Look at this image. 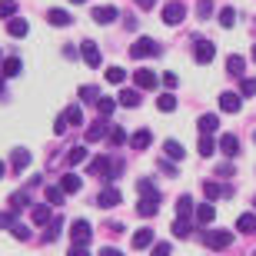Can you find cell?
<instances>
[{
  "label": "cell",
  "mask_w": 256,
  "mask_h": 256,
  "mask_svg": "<svg viewBox=\"0 0 256 256\" xmlns=\"http://www.w3.org/2000/svg\"><path fill=\"white\" fill-rule=\"evenodd\" d=\"M136 193H140V196H153V193H156V186H153L150 180H140V183H136Z\"/></svg>",
  "instance_id": "obj_43"
},
{
  "label": "cell",
  "mask_w": 256,
  "mask_h": 256,
  "mask_svg": "<svg viewBox=\"0 0 256 256\" xmlns=\"http://www.w3.org/2000/svg\"><path fill=\"white\" fill-rule=\"evenodd\" d=\"M80 57L86 60V66H100V47H96L94 40H84V44H80Z\"/></svg>",
  "instance_id": "obj_9"
},
{
  "label": "cell",
  "mask_w": 256,
  "mask_h": 256,
  "mask_svg": "<svg viewBox=\"0 0 256 256\" xmlns=\"http://www.w3.org/2000/svg\"><path fill=\"white\" fill-rule=\"evenodd\" d=\"M0 57H4V54H0Z\"/></svg>",
  "instance_id": "obj_63"
},
{
  "label": "cell",
  "mask_w": 256,
  "mask_h": 256,
  "mask_svg": "<svg viewBox=\"0 0 256 256\" xmlns=\"http://www.w3.org/2000/svg\"><path fill=\"white\" fill-rule=\"evenodd\" d=\"M183 17H186V7H183L180 0H173V4L163 7V24H166V27H176Z\"/></svg>",
  "instance_id": "obj_3"
},
{
  "label": "cell",
  "mask_w": 256,
  "mask_h": 256,
  "mask_svg": "<svg viewBox=\"0 0 256 256\" xmlns=\"http://www.w3.org/2000/svg\"><path fill=\"white\" fill-rule=\"evenodd\" d=\"M236 230L240 233H256V213H243L236 220Z\"/></svg>",
  "instance_id": "obj_26"
},
{
  "label": "cell",
  "mask_w": 256,
  "mask_h": 256,
  "mask_svg": "<svg viewBox=\"0 0 256 256\" xmlns=\"http://www.w3.org/2000/svg\"><path fill=\"white\" fill-rule=\"evenodd\" d=\"M14 14H17V0H0V17L14 20Z\"/></svg>",
  "instance_id": "obj_39"
},
{
  "label": "cell",
  "mask_w": 256,
  "mask_h": 256,
  "mask_svg": "<svg viewBox=\"0 0 256 256\" xmlns=\"http://www.w3.org/2000/svg\"><path fill=\"white\" fill-rule=\"evenodd\" d=\"M256 94V76H243V96H253Z\"/></svg>",
  "instance_id": "obj_49"
},
{
  "label": "cell",
  "mask_w": 256,
  "mask_h": 256,
  "mask_svg": "<svg viewBox=\"0 0 256 256\" xmlns=\"http://www.w3.org/2000/svg\"><path fill=\"white\" fill-rule=\"evenodd\" d=\"M203 193H206V200H220V196H226L230 186H220V183H206L203 186Z\"/></svg>",
  "instance_id": "obj_29"
},
{
  "label": "cell",
  "mask_w": 256,
  "mask_h": 256,
  "mask_svg": "<svg viewBox=\"0 0 256 256\" xmlns=\"http://www.w3.org/2000/svg\"><path fill=\"white\" fill-rule=\"evenodd\" d=\"M64 124H66V126H80V124H84V110H80L76 104H70V106L64 110Z\"/></svg>",
  "instance_id": "obj_19"
},
{
  "label": "cell",
  "mask_w": 256,
  "mask_h": 256,
  "mask_svg": "<svg viewBox=\"0 0 256 256\" xmlns=\"http://www.w3.org/2000/svg\"><path fill=\"white\" fill-rule=\"evenodd\" d=\"M100 256H124V253H120L116 246H104V250H100Z\"/></svg>",
  "instance_id": "obj_52"
},
{
  "label": "cell",
  "mask_w": 256,
  "mask_h": 256,
  "mask_svg": "<svg viewBox=\"0 0 256 256\" xmlns=\"http://www.w3.org/2000/svg\"><path fill=\"white\" fill-rule=\"evenodd\" d=\"M196 126H200V133H203V136H210V133L220 130V116H216V114H203Z\"/></svg>",
  "instance_id": "obj_14"
},
{
  "label": "cell",
  "mask_w": 256,
  "mask_h": 256,
  "mask_svg": "<svg viewBox=\"0 0 256 256\" xmlns=\"http://www.w3.org/2000/svg\"><path fill=\"white\" fill-rule=\"evenodd\" d=\"M10 203H14L10 210H24V206H27V193H24V190H20V193H14V196H10Z\"/></svg>",
  "instance_id": "obj_45"
},
{
  "label": "cell",
  "mask_w": 256,
  "mask_h": 256,
  "mask_svg": "<svg viewBox=\"0 0 256 256\" xmlns=\"http://www.w3.org/2000/svg\"><path fill=\"white\" fill-rule=\"evenodd\" d=\"M10 233H14L17 240H30V230L24 226V223H14V226H10Z\"/></svg>",
  "instance_id": "obj_47"
},
{
  "label": "cell",
  "mask_w": 256,
  "mask_h": 256,
  "mask_svg": "<svg viewBox=\"0 0 256 256\" xmlns=\"http://www.w3.org/2000/svg\"><path fill=\"white\" fill-rule=\"evenodd\" d=\"M86 160V146H70V153H66V163L70 166H76V163Z\"/></svg>",
  "instance_id": "obj_33"
},
{
  "label": "cell",
  "mask_w": 256,
  "mask_h": 256,
  "mask_svg": "<svg viewBox=\"0 0 256 256\" xmlns=\"http://www.w3.org/2000/svg\"><path fill=\"white\" fill-rule=\"evenodd\" d=\"M27 30H30V24H27V20H24V17H14V20H7V34H10V37H27Z\"/></svg>",
  "instance_id": "obj_15"
},
{
  "label": "cell",
  "mask_w": 256,
  "mask_h": 256,
  "mask_svg": "<svg viewBox=\"0 0 256 256\" xmlns=\"http://www.w3.org/2000/svg\"><path fill=\"white\" fill-rule=\"evenodd\" d=\"M70 4H84V0H70Z\"/></svg>",
  "instance_id": "obj_60"
},
{
  "label": "cell",
  "mask_w": 256,
  "mask_h": 256,
  "mask_svg": "<svg viewBox=\"0 0 256 256\" xmlns=\"http://www.w3.org/2000/svg\"><path fill=\"white\" fill-rule=\"evenodd\" d=\"M220 150L226 153V156H236L240 153V140L233 136V133H223V136H220Z\"/></svg>",
  "instance_id": "obj_18"
},
{
  "label": "cell",
  "mask_w": 256,
  "mask_h": 256,
  "mask_svg": "<svg viewBox=\"0 0 256 256\" xmlns=\"http://www.w3.org/2000/svg\"><path fill=\"white\" fill-rule=\"evenodd\" d=\"M150 143H153V133H150V130H136V133L130 136V146H133V150H146Z\"/></svg>",
  "instance_id": "obj_20"
},
{
  "label": "cell",
  "mask_w": 256,
  "mask_h": 256,
  "mask_svg": "<svg viewBox=\"0 0 256 256\" xmlns=\"http://www.w3.org/2000/svg\"><path fill=\"white\" fill-rule=\"evenodd\" d=\"M253 256H256V253H253Z\"/></svg>",
  "instance_id": "obj_64"
},
{
  "label": "cell",
  "mask_w": 256,
  "mask_h": 256,
  "mask_svg": "<svg viewBox=\"0 0 256 256\" xmlns=\"http://www.w3.org/2000/svg\"><path fill=\"white\" fill-rule=\"evenodd\" d=\"M156 106H160L163 114H173V110H176V100H173V96H170V94H163V96H160V100H156Z\"/></svg>",
  "instance_id": "obj_42"
},
{
  "label": "cell",
  "mask_w": 256,
  "mask_h": 256,
  "mask_svg": "<svg viewBox=\"0 0 256 256\" xmlns=\"http://www.w3.org/2000/svg\"><path fill=\"white\" fill-rule=\"evenodd\" d=\"M220 24H223V27H233V24H236V10L223 7V10H220Z\"/></svg>",
  "instance_id": "obj_41"
},
{
  "label": "cell",
  "mask_w": 256,
  "mask_h": 256,
  "mask_svg": "<svg viewBox=\"0 0 256 256\" xmlns=\"http://www.w3.org/2000/svg\"><path fill=\"white\" fill-rule=\"evenodd\" d=\"M50 203H37V206H34V223H37V226H47L50 223Z\"/></svg>",
  "instance_id": "obj_23"
},
{
  "label": "cell",
  "mask_w": 256,
  "mask_h": 256,
  "mask_svg": "<svg viewBox=\"0 0 256 256\" xmlns=\"http://www.w3.org/2000/svg\"><path fill=\"white\" fill-rule=\"evenodd\" d=\"M196 150H200V156H213V150H216V143H213V136H200Z\"/></svg>",
  "instance_id": "obj_36"
},
{
  "label": "cell",
  "mask_w": 256,
  "mask_h": 256,
  "mask_svg": "<svg viewBox=\"0 0 256 256\" xmlns=\"http://www.w3.org/2000/svg\"><path fill=\"white\" fill-rule=\"evenodd\" d=\"M17 223V210H7V213H0V226H14Z\"/></svg>",
  "instance_id": "obj_48"
},
{
  "label": "cell",
  "mask_w": 256,
  "mask_h": 256,
  "mask_svg": "<svg viewBox=\"0 0 256 256\" xmlns=\"http://www.w3.org/2000/svg\"><path fill=\"white\" fill-rule=\"evenodd\" d=\"M240 106H243L240 94H233V90H223V94H220V110H223V114H240Z\"/></svg>",
  "instance_id": "obj_8"
},
{
  "label": "cell",
  "mask_w": 256,
  "mask_h": 256,
  "mask_svg": "<svg viewBox=\"0 0 256 256\" xmlns=\"http://www.w3.org/2000/svg\"><path fill=\"white\" fill-rule=\"evenodd\" d=\"M253 60H256V47H253Z\"/></svg>",
  "instance_id": "obj_61"
},
{
  "label": "cell",
  "mask_w": 256,
  "mask_h": 256,
  "mask_svg": "<svg viewBox=\"0 0 256 256\" xmlns=\"http://www.w3.org/2000/svg\"><path fill=\"white\" fill-rule=\"evenodd\" d=\"M216 176H233V166H230V163H226V166H220Z\"/></svg>",
  "instance_id": "obj_57"
},
{
  "label": "cell",
  "mask_w": 256,
  "mask_h": 256,
  "mask_svg": "<svg viewBox=\"0 0 256 256\" xmlns=\"http://www.w3.org/2000/svg\"><path fill=\"white\" fill-rule=\"evenodd\" d=\"M124 80H126V70H124V66H110V70H106V84L120 86Z\"/></svg>",
  "instance_id": "obj_30"
},
{
  "label": "cell",
  "mask_w": 256,
  "mask_h": 256,
  "mask_svg": "<svg viewBox=\"0 0 256 256\" xmlns=\"http://www.w3.org/2000/svg\"><path fill=\"white\" fill-rule=\"evenodd\" d=\"M47 20L54 24V27H70V24H74V17H70L66 10H57V7H54V10L47 14Z\"/></svg>",
  "instance_id": "obj_22"
},
{
  "label": "cell",
  "mask_w": 256,
  "mask_h": 256,
  "mask_svg": "<svg viewBox=\"0 0 256 256\" xmlns=\"http://www.w3.org/2000/svg\"><path fill=\"white\" fill-rule=\"evenodd\" d=\"M66 256H90V250H86V246H76V243H74V246H70V253H66Z\"/></svg>",
  "instance_id": "obj_51"
},
{
  "label": "cell",
  "mask_w": 256,
  "mask_h": 256,
  "mask_svg": "<svg viewBox=\"0 0 256 256\" xmlns=\"http://www.w3.org/2000/svg\"><path fill=\"white\" fill-rule=\"evenodd\" d=\"M116 17H120V10L110 7V4H106V7H94V20L96 24H114Z\"/></svg>",
  "instance_id": "obj_13"
},
{
  "label": "cell",
  "mask_w": 256,
  "mask_h": 256,
  "mask_svg": "<svg viewBox=\"0 0 256 256\" xmlns=\"http://www.w3.org/2000/svg\"><path fill=\"white\" fill-rule=\"evenodd\" d=\"M54 133H57V136H60V133H66V124H64V116H60L57 124H54Z\"/></svg>",
  "instance_id": "obj_55"
},
{
  "label": "cell",
  "mask_w": 256,
  "mask_h": 256,
  "mask_svg": "<svg viewBox=\"0 0 256 256\" xmlns=\"http://www.w3.org/2000/svg\"><path fill=\"white\" fill-rule=\"evenodd\" d=\"M193 57H196V64H203V66H206L210 60L216 57V47H213L210 40H196V44H193Z\"/></svg>",
  "instance_id": "obj_5"
},
{
  "label": "cell",
  "mask_w": 256,
  "mask_h": 256,
  "mask_svg": "<svg viewBox=\"0 0 256 256\" xmlns=\"http://www.w3.org/2000/svg\"><path fill=\"white\" fill-rule=\"evenodd\" d=\"M60 230H64V216H54V220H50V233H47V240H54Z\"/></svg>",
  "instance_id": "obj_46"
},
{
  "label": "cell",
  "mask_w": 256,
  "mask_h": 256,
  "mask_svg": "<svg viewBox=\"0 0 256 256\" xmlns=\"http://www.w3.org/2000/svg\"><path fill=\"white\" fill-rule=\"evenodd\" d=\"M213 220H216V206H213V203H200V206H196V223L210 226Z\"/></svg>",
  "instance_id": "obj_16"
},
{
  "label": "cell",
  "mask_w": 256,
  "mask_h": 256,
  "mask_svg": "<svg viewBox=\"0 0 256 256\" xmlns=\"http://www.w3.org/2000/svg\"><path fill=\"white\" fill-rule=\"evenodd\" d=\"M120 190H114V186H106L104 193H100V196H96V206H104V210H110V206H116V203H120Z\"/></svg>",
  "instance_id": "obj_12"
},
{
  "label": "cell",
  "mask_w": 256,
  "mask_h": 256,
  "mask_svg": "<svg viewBox=\"0 0 256 256\" xmlns=\"http://www.w3.org/2000/svg\"><path fill=\"white\" fill-rule=\"evenodd\" d=\"M133 246L136 250L153 246V230H136V233H133Z\"/></svg>",
  "instance_id": "obj_24"
},
{
  "label": "cell",
  "mask_w": 256,
  "mask_h": 256,
  "mask_svg": "<svg viewBox=\"0 0 256 256\" xmlns=\"http://www.w3.org/2000/svg\"><path fill=\"white\" fill-rule=\"evenodd\" d=\"M47 203L50 206H60V203H64V190H60V186H47Z\"/></svg>",
  "instance_id": "obj_40"
},
{
  "label": "cell",
  "mask_w": 256,
  "mask_h": 256,
  "mask_svg": "<svg viewBox=\"0 0 256 256\" xmlns=\"http://www.w3.org/2000/svg\"><path fill=\"white\" fill-rule=\"evenodd\" d=\"M10 163H14V170H17V173H24L30 166V150L17 146V150H14V156H10Z\"/></svg>",
  "instance_id": "obj_17"
},
{
  "label": "cell",
  "mask_w": 256,
  "mask_h": 256,
  "mask_svg": "<svg viewBox=\"0 0 256 256\" xmlns=\"http://www.w3.org/2000/svg\"><path fill=\"white\" fill-rule=\"evenodd\" d=\"M170 230H173V236H180V240H183V236H190V220H180V216H176Z\"/></svg>",
  "instance_id": "obj_35"
},
{
  "label": "cell",
  "mask_w": 256,
  "mask_h": 256,
  "mask_svg": "<svg viewBox=\"0 0 256 256\" xmlns=\"http://www.w3.org/2000/svg\"><path fill=\"white\" fill-rule=\"evenodd\" d=\"M196 14H200L203 20H206L210 14H213V0H200V4H196Z\"/></svg>",
  "instance_id": "obj_44"
},
{
  "label": "cell",
  "mask_w": 256,
  "mask_h": 256,
  "mask_svg": "<svg viewBox=\"0 0 256 256\" xmlns=\"http://www.w3.org/2000/svg\"><path fill=\"white\" fill-rule=\"evenodd\" d=\"M163 150H166V156H170V160H183V153H186L176 140H166V143H163Z\"/></svg>",
  "instance_id": "obj_32"
},
{
  "label": "cell",
  "mask_w": 256,
  "mask_h": 256,
  "mask_svg": "<svg viewBox=\"0 0 256 256\" xmlns=\"http://www.w3.org/2000/svg\"><path fill=\"white\" fill-rule=\"evenodd\" d=\"M133 4H136V7H140V10H150L153 4H156V0H133Z\"/></svg>",
  "instance_id": "obj_54"
},
{
  "label": "cell",
  "mask_w": 256,
  "mask_h": 256,
  "mask_svg": "<svg viewBox=\"0 0 256 256\" xmlns=\"http://www.w3.org/2000/svg\"><path fill=\"white\" fill-rule=\"evenodd\" d=\"M163 84H166V86H176L180 80H176V74H163Z\"/></svg>",
  "instance_id": "obj_53"
},
{
  "label": "cell",
  "mask_w": 256,
  "mask_h": 256,
  "mask_svg": "<svg viewBox=\"0 0 256 256\" xmlns=\"http://www.w3.org/2000/svg\"><path fill=\"white\" fill-rule=\"evenodd\" d=\"M133 84H136V90H153V86L160 84V76L153 74V70H136L133 74Z\"/></svg>",
  "instance_id": "obj_10"
},
{
  "label": "cell",
  "mask_w": 256,
  "mask_h": 256,
  "mask_svg": "<svg viewBox=\"0 0 256 256\" xmlns=\"http://www.w3.org/2000/svg\"><path fill=\"white\" fill-rule=\"evenodd\" d=\"M160 166H163V170H166V176H176V166H173V163H166V160H163Z\"/></svg>",
  "instance_id": "obj_56"
},
{
  "label": "cell",
  "mask_w": 256,
  "mask_h": 256,
  "mask_svg": "<svg viewBox=\"0 0 256 256\" xmlns=\"http://www.w3.org/2000/svg\"><path fill=\"white\" fill-rule=\"evenodd\" d=\"M116 104H120V100H114V96H100V100H96V110H100L104 116H110L116 110Z\"/></svg>",
  "instance_id": "obj_31"
},
{
  "label": "cell",
  "mask_w": 256,
  "mask_h": 256,
  "mask_svg": "<svg viewBox=\"0 0 256 256\" xmlns=\"http://www.w3.org/2000/svg\"><path fill=\"white\" fill-rule=\"evenodd\" d=\"M0 94H4V74H0Z\"/></svg>",
  "instance_id": "obj_59"
},
{
  "label": "cell",
  "mask_w": 256,
  "mask_h": 256,
  "mask_svg": "<svg viewBox=\"0 0 256 256\" xmlns=\"http://www.w3.org/2000/svg\"><path fill=\"white\" fill-rule=\"evenodd\" d=\"M243 66H246V60L240 57V54H233V57L226 60V70H230L233 76H240V74H243Z\"/></svg>",
  "instance_id": "obj_34"
},
{
  "label": "cell",
  "mask_w": 256,
  "mask_h": 256,
  "mask_svg": "<svg viewBox=\"0 0 256 256\" xmlns=\"http://www.w3.org/2000/svg\"><path fill=\"white\" fill-rule=\"evenodd\" d=\"M4 173H7V163H4V160H0V176H4Z\"/></svg>",
  "instance_id": "obj_58"
},
{
  "label": "cell",
  "mask_w": 256,
  "mask_h": 256,
  "mask_svg": "<svg viewBox=\"0 0 256 256\" xmlns=\"http://www.w3.org/2000/svg\"><path fill=\"white\" fill-rule=\"evenodd\" d=\"M120 166H124V163L110 160V156H96V160H90L86 173H90V176H100V180H110V176H116V173H120Z\"/></svg>",
  "instance_id": "obj_1"
},
{
  "label": "cell",
  "mask_w": 256,
  "mask_h": 256,
  "mask_svg": "<svg viewBox=\"0 0 256 256\" xmlns=\"http://www.w3.org/2000/svg\"><path fill=\"white\" fill-rule=\"evenodd\" d=\"M104 136H110V126H106V120H96V124L86 126V143H96V140H104Z\"/></svg>",
  "instance_id": "obj_11"
},
{
  "label": "cell",
  "mask_w": 256,
  "mask_h": 256,
  "mask_svg": "<svg viewBox=\"0 0 256 256\" xmlns=\"http://www.w3.org/2000/svg\"><path fill=\"white\" fill-rule=\"evenodd\" d=\"M230 243H233V233H226V230H210L206 233V246L210 250H226Z\"/></svg>",
  "instance_id": "obj_7"
},
{
  "label": "cell",
  "mask_w": 256,
  "mask_h": 256,
  "mask_svg": "<svg viewBox=\"0 0 256 256\" xmlns=\"http://www.w3.org/2000/svg\"><path fill=\"white\" fill-rule=\"evenodd\" d=\"M156 210H160V193H153V196H140V203H136V213H140L143 220L156 216Z\"/></svg>",
  "instance_id": "obj_6"
},
{
  "label": "cell",
  "mask_w": 256,
  "mask_h": 256,
  "mask_svg": "<svg viewBox=\"0 0 256 256\" xmlns=\"http://www.w3.org/2000/svg\"><path fill=\"white\" fill-rule=\"evenodd\" d=\"M253 206H256V200H253Z\"/></svg>",
  "instance_id": "obj_62"
},
{
  "label": "cell",
  "mask_w": 256,
  "mask_h": 256,
  "mask_svg": "<svg viewBox=\"0 0 256 256\" xmlns=\"http://www.w3.org/2000/svg\"><path fill=\"white\" fill-rule=\"evenodd\" d=\"M20 70H24L20 57H7V60H4V70H0V74H4V76H17Z\"/></svg>",
  "instance_id": "obj_27"
},
{
  "label": "cell",
  "mask_w": 256,
  "mask_h": 256,
  "mask_svg": "<svg viewBox=\"0 0 256 256\" xmlns=\"http://www.w3.org/2000/svg\"><path fill=\"white\" fill-rule=\"evenodd\" d=\"M80 100H84V104H96V100H100V90H96L94 84H90V86H80Z\"/></svg>",
  "instance_id": "obj_37"
},
{
  "label": "cell",
  "mask_w": 256,
  "mask_h": 256,
  "mask_svg": "<svg viewBox=\"0 0 256 256\" xmlns=\"http://www.w3.org/2000/svg\"><path fill=\"white\" fill-rule=\"evenodd\" d=\"M170 253H173L170 243H153V256H170Z\"/></svg>",
  "instance_id": "obj_50"
},
{
  "label": "cell",
  "mask_w": 256,
  "mask_h": 256,
  "mask_svg": "<svg viewBox=\"0 0 256 256\" xmlns=\"http://www.w3.org/2000/svg\"><path fill=\"white\" fill-rule=\"evenodd\" d=\"M70 236H74L76 246H86V243H90V236H94V226H90L86 220H76L74 226H70Z\"/></svg>",
  "instance_id": "obj_4"
},
{
  "label": "cell",
  "mask_w": 256,
  "mask_h": 256,
  "mask_svg": "<svg viewBox=\"0 0 256 256\" xmlns=\"http://www.w3.org/2000/svg\"><path fill=\"white\" fill-rule=\"evenodd\" d=\"M160 54H163V47H160V44H156L153 37H140V40H136V44L130 47V57H133V60H143V57H160Z\"/></svg>",
  "instance_id": "obj_2"
},
{
  "label": "cell",
  "mask_w": 256,
  "mask_h": 256,
  "mask_svg": "<svg viewBox=\"0 0 256 256\" xmlns=\"http://www.w3.org/2000/svg\"><path fill=\"white\" fill-rule=\"evenodd\" d=\"M106 140H110V146H124V143H126V130H124V126H114Z\"/></svg>",
  "instance_id": "obj_38"
},
{
  "label": "cell",
  "mask_w": 256,
  "mask_h": 256,
  "mask_svg": "<svg viewBox=\"0 0 256 256\" xmlns=\"http://www.w3.org/2000/svg\"><path fill=\"white\" fill-rule=\"evenodd\" d=\"M80 186H84V180H80L76 173H66V176H60V190H64V193H80Z\"/></svg>",
  "instance_id": "obj_21"
},
{
  "label": "cell",
  "mask_w": 256,
  "mask_h": 256,
  "mask_svg": "<svg viewBox=\"0 0 256 256\" xmlns=\"http://www.w3.org/2000/svg\"><path fill=\"white\" fill-rule=\"evenodd\" d=\"M140 90H120V104L124 106H140Z\"/></svg>",
  "instance_id": "obj_28"
},
{
  "label": "cell",
  "mask_w": 256,
  "mask_h": 256,
  "mask_svg": "<svg viewBox=\"0 0 256 256\" xmlns=\"http://www.w3.org/2000/svg\"><path fill=\"white\" fill-rule=\"evenodd\" d=\"M176 216H180V220L193 216V196H180V200H176Z\"/></svg>",
  "instance_id": "obj_25"
}]
</instances>
